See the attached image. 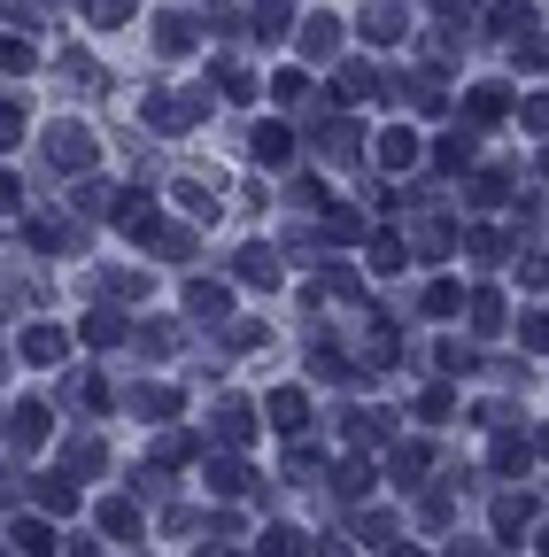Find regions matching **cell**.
<instances>
[]
</instances>
